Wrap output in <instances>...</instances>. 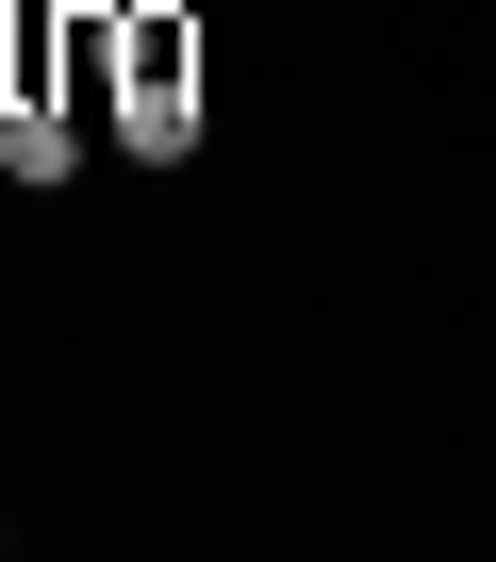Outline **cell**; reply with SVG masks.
<instances>
[{
  "label": "cell",
  "instance_id": "cell-2",
  "mask_svg": "<svg viewBox=\"0 0 496 562\" xmlns=\"http://www.w3.org/2000/svg\"><path fill=\"white\" fill-rule=\"evenodd\" d=\"M0 182H67V116H0Z\"/></svg>",
  "mask_w": 496,
  "mask_h": 562
},
{
  "label": "cell",
  "instance_id": "cell-1",
  "mask_svg": "<svg viewBox=\"0 0 496 562\" xmlns=\"http://www.w3.org/2000/svg\"><path fill=\"white\" fill-rule=\"evenodd\" d=\"M116 133H133L149 166H182V149H199V100L166 83V50H149V83H133V116H116Z\"/></svg>",
  "mask_w": 496,
  "mask_h": 562
}]
</instances>
